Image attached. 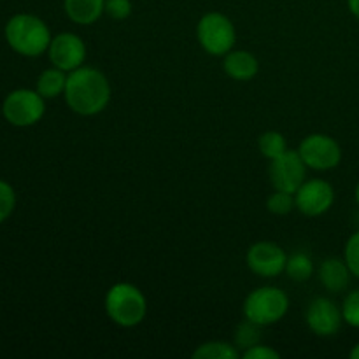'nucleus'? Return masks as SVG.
<instances>
[{"instance_id":"nucleus-21","label":"nucleus","mask_w":359,"mask_h":359,"mask_svg":"<svg viewBox=\"0 0 359 359\" xmlns=\"http://www.w3.org/2000/svg\"><path fill=\"white\" fill-rule=\"evenodd\" d=\"M266 209H269V212L276 214V216H287L291 210L297 209L294 195L293 193L276 189V191L269 196V200H266Z\"/></svg>"},{"instance_id":"nucleus-13","label":"nucleus","mask_w":359,"mask_h":359,"mask_svg":"<svg viewBox=\"0 0 359 359\" xmlns=\"http://www.w3.org/2000/svg\"><path fill=\"white\" fill-rule=\"evenodd\" d=\"M319 283L325 286V290L328 293H344V291L349 287L351 284V273L349 266H347L346 259L344 258H326L325 262L321 263L318 270Z\"/></svg>"},{"instance_id":"nucleus-16","label":"nucleus","mask_w":359,"mask_h":359,"mask_svg":"<svg viewBox=\"0 0 359 359\" xmlns=\"http://www.w3.org/2000/svg\"><path fill=\"white\" fill-rule=\"evenodd\" d=\"M67 77H69V74H67L65 70L58 69V67L46 69L44 72L37 77L35 90H37L46 100H49V98H56L60 97V95L65 93Z\"/></svg>"},{"instance_id":"nucleus-12","label":"nucleus","mask_w":359,"mask_h":359,"mask_svg":"<svg viewBox=\"0 0 359 359\" xmlns=\"http://www.w3.org/2000/svg\"><path fill=\"white\" fill-rule=\"evenodd\" d=\"M305 321L311 332L318 337H333L340 332L344 318L342 307L326 297H318L309 304Z\"/></svg>"},{"instance_id":"nucleus-6","label":"nucleus","mask_w":359,"mask_h":359,"mask_svg":"<svg viewBox=\"0 0 359 359\" xmlns=\"http://www.w3.org/2000/svg\"><path fill=\"white\" fill-rule=\"evenodd\" d=\"M46 98L37 90L18 88L2 102V114L9 125L18 128L34 126L44 118Z\"/></svg>"},{"instance_id":"nucleus-19","label":"nucleus","mask_w":359,"mask_h":359,"mask_svg":"<svg viewBox=\"0 0 359 359\" xmlns=\"http://www.w3.org/2000/svg\"><path fill=\"white\" fill-rule=\"evenodd\" d=\"M258 149L262 153V156H265L266 160H276V158L283 156L287 151V140L286 137L280 132L276 130H269V132L262 133L258 139Z\"/></svg>"},{"instance_id":"nucleus-7","label":"nucleus","mask_w":359,"mask_h":359,"mask_svg":"<svg viewBox=\"0 0 359 359\" xmlns=\"http://www.w3.org/2000/svg\"><path fill=\"white\" fill-rule=\"evenodd\" d=\"M297 151L307 168L312 170H332L342 161V147L326 133H311L302 140Z\"/></svg>"},{"instance_id":"nucleus-22","label":"nucleus","mask_w":359,"mask_h":359,"mask_svg":"<svg viewBox=\"0 0 359 359\" xmlns=\"http://www.w3.org/2000/svg\"><path fill=\"white\" fill-rule=\"evenodd\" d=\"M16 209V191L9 182L0 179V224L6 223Z\"/></svg>"},{"instance_id":"nucleus-24","label":"nucleus","mask_w":359,"mask_h":359,"mask_svg":"<svg viewBox=\"0 0 359 359\" xmlns=\"http://www.w3.org/2000/svg\"><path fill=\"white\" fill-rule=\"evenodd\" d=\"M344 259L349 266L351 273L359 279V230L349 237L344 248Z\"/></svg>"},{"instance_id":"nucleus-1","label":"nucleus","mask_w":359,"mask_h":359,"mask_svg":"<svg viewBox=\"0 0 359 359\" xmlns=\"http://www.w3.org/2000/svg\"><path fill=\"white\" fill-rule=\"evenodd\" d=\"M63 98L76 114L97 116L111 102V84L102 70L83 65L69 72Z\"/></svg>"},{"instance_id":"nucleus-5","label":"nucleus","mask_w":359,"mask_h":359,"mask_svg":"<svg viewBox=\"0 0 359 359\" xmlns=\"http://www.w3.org/2000/svg\"><path fill=\"white\" fill-rule=\"evenodd\" d=\"M196 39L205 53L212 56H224L235 48L237 30L230 18L223 13H207L196 25Z\"/></svg>"},{"instance_id":"nucleus-15","label":"nucleus","mask_w":359,"mask_h":359,"mask_svg":"<svg viewBox=\"0 0 359 359\" xmlns=\"http://www.w3.org/2000/svg\"><path fill=\"white\" fill-rule=\"evenodd\" d=\"M63 11L72 23L88 27L105 14V0H63Z\"/></svg>"},{"instance_id":"nucleus-8","label":"nucleus","mask_w":359,"mask_h":359,"mask_svg":"<svg viewBox=\"0 0 359 359\" xmlns=\"http://www.w3.org/2000/svg\"><path fill=\"white\" fill-rule=\"evenodd\" d=\"M287 255L279 244L270 241H262L252 244L245 255V265L263 279H273L279 277L286 270Z\"/></svg>"},{"instance_id":"nucleus-25","label":"nucleus","mask_w":359,"mask_h":359,"mask_svg":"<svg viewBox=\"0 0 359 359\" xmlns=\"http://www.w3.org/2000/svg\"><path fill=\"white\" fill-rule=\"evenodd\" d=\"M130 0H105V14L116 21H123L132 14Z\"/></svg>"},{"instance_id":"nucleus-14","label":"nucleus","mask_w":359,"mask_h":359,"mask_svg":"<svg viewBox=\"0 0 359 359\" xmlns=\"http://www.w3.org/2000/svg\"><path fill=\"white\" fill-rule=\"evenodd\" d=\"M223 69L228 77L245 83L255 79L256 74L259 72V63L252 53L245 49H231L223 56Z\"/></svg>"},{"instance_id":"nucleus-20","label":"nucleus","mask_w":359,"mask_h":359,"mask_svg":"<svg viewBox=\"0 0 359 359\" xmlns=\"http://www.w3.org/2000/svg\"><path fill=\"white\" fill-rule=\"evenodd\" d=\"M259 340H262V326L249 321V319L242 321L241 325L235 328L233 344L238 351H242V353L251 349V347H255L256 344H259Z\"/></svg>"},{"instance_id":"nucleus-27","label":"nucleus","mask_w":359,"mask_h":359,"mask_svg":"<svg viewBox=\"0 0 359 359\" xmlns=\"http://www.w3.org/2000/svg\"><path fill=\"white\" fill-rule=\"evenodd\" d=\"M347 6H349L351 14L359 20V0H347Z\"/></svg>"},{"instance_id":"nucleus-2","label":"nucleus","mask_w":359,"mask_h":359,"mask_svg":"<svg viewBox=\"0 0 359 359\" xmlns=\"http://www.w3.org/2000/svg\"><path fill=\"white\" fill-rule=\"evenodd\" d=\"M4 35L14 53L27 58H37V56L48 53L49 44H51V30L35 14L20 13L14 14L4 28Z\"/></svg>"},{"instance_id":"nucleus-26","label":"nucleus","mask_w":359,"mask_h":359,"mask_svg":"<svg viewBox=\"0 0 359 359\" xmlns=\"http://www.w3.org/2000/svg\"><path fill=\"white\" fill-rule=\"evenodd\" d=\"M241 356L244 359H279L280 354L279 351L272 349V347L263 346V344H256L251 349L244 351Z\"/></svg>"},{"instance_id":"nucleus-4","label":"nucleus","mask_w":359,"mask_h":359,"mask_svg":"<svg viewBox=\"0 0 359 359\" xmlns=\"http://www.w3.org/2000/svg\"><path fill=\"white\" fill-rule=\"evenodd\" d=\"M290 309V298L283 290L276 286H262L245 297L242 312L249 321L263 326L279 323Z\"/></svg>"},{"instance_id":"nucleus-23","label":"nucleus","mask_w":359,"mask_h":359,"mask_svg":"<svg viewBox=\"0 0 359 359\" xmlns=\"http://www.w3.org/2000/svg\"><path fill=\"white\" fill-rule=\"evenodd\" d=\"M342 318L344 323H347L353 328H359V287L353 290L342 304Z\"/></svg>"},{"instance_id":"nucleus-11","label":"nucleus","mask_w":359,"mask_h":359,"mask_svg":"<svg viewBox=\"0 0 359 359\" xmlns=\"http://www.w3.org/2000/svg\"><path fill=\"white\" fill-rule=\"evenodd\" d=\"M49 62L53 67L65 70L67 74L79 69L84 65L86 60V44L83 39L72 32H62L51 39V44L48 48Z\"/></svg>"},{"instance_id":"nucleus-29","label":"nucleus","mask_w":359,"mask_h":359,"mask_svg":"<svg viewBox=\"0 0 359 359\" xmlns=\"http://www.w3.org/2000/svg\"><path fill=\"white\" fill-rule=\"evenodd\" d=\"M354 196H356V202H358V205H359V182L356 184V191H354Z\"/></svg>"},{"instance_id":"nucleus-9","label":"nucleus","mask_w":359,"mask_h":359,"mask_svg":"<svg viewBox=\"0 0 359 359\" xmlns=\"http://www.w3.org/2000/svg\"><path fill=\"white\" fill-rule=\"evenodd\" d=\"M269 175L273 189L294 195L297 189L307 181V165L304 163L298 151L287 149L283 156L270 161Z\"/></svg>"},{"instance_id":"nucleus-17","label":"nucleus","mask_w":359,"mask_h":359,"mask_svg":"<svg viewBox=\"0 0 359 359\" xmlns=\"http://www.w3.org/2000/svg\"><path fill=\"white\" fill-rule=\"evenodd\" d=\"M195 359H237L241 358V351L235 347V344L221 342V340H210L202 344L198 349L193 353Z\"/></svg>"},{"instance_id":"nucleus-28","label":"nucleus","mask_w":359,"mask_h":359,"mask_svg":"<svg viewBox=\"0 0 359 359\" xmlns=\"http://www.w3.org/2000/svg\"><path fill=\"white\" fill-rule=\"evenodd\" d=\"M349 356L353 358V359H359V344H356V346H354L353 349H351Z\"/></svg>"},{"instance_id":"nucleus-18","label":"nucleus","mask_w":359,"mask_h":359,"mask_svg":"<svg viewBox=\"0 0 359 359\" xmlns=\"http://www.w3.org/2000/svg\"><path fill=\"white\" fill-rule=\"evenodd\" d=\"M284 272H286V276L291 280L305 283V280H309L314 276V262H312V258L307 252H294V255L287 256L286 270Z\"/></svg>"},{"instance_id":"nucleus-3","label":"nucleus","mask_w":359,"mask_h":359,"mask_svg":"<svg viewBox=\"0 0 359 359\" xmlns=\"http://www.w3.org/2000/svg\"><path fill=\"white\" fill-rule=\"evenodd\" d=\"M105 314L121 328L140 325L147 314V300L142 291L130 283H118L109 287L104 300Z\"/></svg>"},{"instance_id":"nucleus-10","label":"nucleus","mask_w":359,"mask_h":359,"mask_svg":"<svg viewBox=\"0 0 359 359\" xmlns=\"http://www.w3.org/2000/svg\"><path fill=\"white\" fill-rule=\"evenodd\" d=\"M294 203L304 216H323L335 203V189L325 179H307L294 193Z\"/></svg>"}]
</instances>
